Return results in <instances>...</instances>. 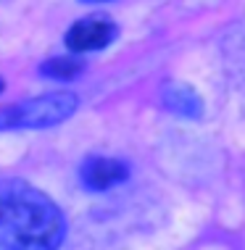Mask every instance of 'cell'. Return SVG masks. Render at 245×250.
<instances>
[{
    "label": "cell",
    "instance_id": "obj_2",
    "mask_svg": "<svg viewBox=\"0 0 245 250\" xmlns=\"http://www.w3.org/2000/svg\"><path fill=\"white\" fill-rule=\"evenodd\" d=\"M79 98L69 90L47 92V95L32 98L26 103L0 111V129H45L66 121L77 111Z\"/></svg>",
    "mask_w": 245,
    "mask_h": 250
},
{
    "label": "cell",
    "instance_id": "obj_3",
    "mask_svg": "<svg viewBox=\"0 0 245 250\" xmlns=\"http://www.w3.org/2000/svg\"><path fill=\"white\" fill-rule=\"evenodd\" d=\"M116 35H119V29L111 16L92 13V16H85L69 26V32H66V48L74 53L103 50L116 40Z\"/></svg>",
    "mask_w": 245,
    "mask_h": 250
},
{
    "label": "cell",
    "instance_id": "obj_6",
    "mask_svg": "<svg viewBox=\"0 0 245 250\" xmlns=\"http://www.w3.org/2000/svg\"><path fill=\"white\" fill-rule=\"evenodd\" d=\"M82 69H85V63H82L79 58H50L45 61L43 66H40V74H45V77L50 79H58V82H69V79L79 77Z\"/></svg>",
    "mask_w": 245,
    "mask_h": 250
},
{
    "label": "cell",
    "instance_id": "obj_8",
    "mask_svg": "<svg viewBox=\"0 0 245 250\" xmlns=\"http://www.w3.org/2000/svg\"><path fill=\"white\" fill-rule=\"evenodd\" d=\"M0 90H3V79H0Z\"/></svg>",
    "mask_w": 245,
    "mask_h": 250
},
{
    "label": "cell",
    "instance_id": "obj_5",
    "mask_svg": "<svg viewBox=\"0 0 245 250\" xmlns=\"http://www.w3.org/2000/svg\"><path fill=\"white\" fill-rule=\"evenodd\" d=\"M163 105L169 108L172 113H177V116H185V119H198L203 113V100L200 95L193 90V87L187 84H166L163 87Z\"/></svg>",
    "mask_w": 245,
    "mask_h": 250
},
{
    "label": "cell",
    "instance_id": "obj_4",
    "mask_svg": "<svg viewBox=\"0 0 245 250\" xmlns=\"http://www.w3.org/2000/svg\"><path fill=\"white\" fill-rule=\"evenodd\" d=\"M82 185L90 192H106L111 187L121 185L129 177V166L119 158H106V155H92L79 168Z\"/></svg>",
    "mask_w": 245,
    "mask_h": 250
},
{
    "label": "cell",
    "instance_id": "obj_7",
    "mask_svg": "<svg viewBox=\"0 0 245 250\" xmlns=\"http://www.w3.org/2000/svg\"><path fill=\"white\" fill-rule=\"evenodd\" d=\"M82 3H106V0H82Z\"/></svg>",
    "mask_w": 245,
    "mask_h": 250
},
{
    "label": "cell",
    "instance_id": "obj_1",
    "mask_svg": "<svg viewBox=\"0 0 245 250\" xmlns=\"http://www.w3.org/2000/svg\"><path fill=\"white\" fill-rule=\"evenodd\" d=\"M66 219L43 190L24 179H0V250H58Z\"/></svg>",
    "mask_w": 245,
    "mask_h": 250
}]
</instances>
